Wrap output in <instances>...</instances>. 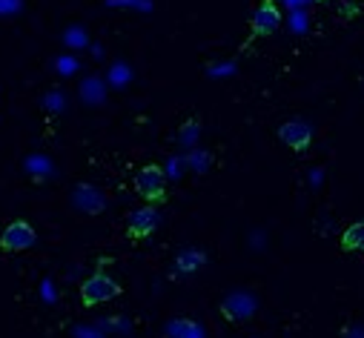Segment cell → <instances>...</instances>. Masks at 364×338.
I'll list each match as a JSON object with an SVG mask.
<instances>
[{"label":"cell","mask_w":364,"mask_h":338,"mask_svg":"<svg viewBox=\"0 0 364 338\" xmlns=\"http://www.w3.org/2000/svg\"><path fill=\"white\" fill-rule=\"evenodd\" d=\"M196 135H198V124L196 121H187L184 126H181V141H184V143H193Z\"/></svg>","instance_id":"cell-11"},{"label":"cell","mask_w":364,"mask_h":338,"mask_svg":"<svg viewBox=\"0 0 364 338\" xmlns=\"http://www.w3.org/2000/svg\"><path fill=\"white\" fill-rule=\"evenodd\" d=\"M155 229H158V212H155L152 204H149V207H141V209H135V212H129V218H127V235H129L132 241L149 238Z\"/></svg>","instance_id":"cell-6"},{"label":"cell","mask_w":364,"mask_h":338,"mask_svg":"<svg viewBox=\"0 0 364 338\" xmlns=\"http://www.w3.org/2000/svg\"><path fill=\"white\" fill-rule=\"evenodd\" d=\"M118 295H121V284L107 273H95L80 284V304L83 307H98V304L115 301Z\"/></svg>","instance_id":"cell-1"},{"label":"cell","mask_w":364,"mask_h":338,"mask_svg":"<svg viewBox=\"0 0 364 338\" xmlns=\"http://www.w3.org/2000/svg\"><path fill=\"white\" fill-rule=\"evenodd\" d=\"M279 138L293 152H304L313 143V126L304 124V121H287V124L279 126Z\"/></svg>","instance_id":"cell-7"},{"label":"cell","mask_w":364,"mask_h":338,"mask_svg":"<svg viewBox=\"0 0 364 338\" xmlns=\"http://www.w3.org/2000/svg\"><path fill=\"white\" fill-rule=\"evenodd\" d=\"M72 201H75L77 209H83L89 215H98V212L107 209V198L98 190H92V187H77L75 195H72Z\"/></svg>","instance_id":"cell-8"},{"label":"cell","mask_w":364,"mask_h":338,"mask_svg":"<svg viewBox=\"0 0 364 338\" xmlns=\"http://www.w3.org/2000/svg\"><path fill=\"white\" fill-rule=\"evenodd\" d=\"M341 249L347 252H364V221H355L341 235Z\"/></svg>","instance_id":"cell-9"},{"label":"cell","mask_w":364,"mask_h":338,"mask_svg":"<svg viewBox=\"0 0 364 338\" xmlns=\"http://www.w3.org/2000/svg\"><path fill=\"white\" fill-rule=\"evenodd\" d=\"M135 192L146 204H164L166 201V175H164V169L155 166V163L141 166L138 175H135Z\"/></svg>","instance_id":"cell-2"},{"label":"cell","mask_w":364,"mask_h":338,"mask_svg":"<svg viewBox=\"0 0 364 338\" xmlns=\"http://www.w3.org/2000/svg\"><path fill=\"white\" fill-rule=\"evenodd\" d=\"M258 310V301L252 293H244V290H235L230 293L224 301H221V315L230 321V324H244L255 315Z\"/></svg>","instance_id":"cell-4"},{"label":"cell","mask_w":364,"mask_h":338,"mask_svg":"<svg viewBox=\"0 0 364 338\" xmlns=\"http://www.w3.org/2000/svg\"><path fill=\"white\" fill-rule=\"evenodd\" d=\"M279 26H282V12H279V6L272 4V0H261V4L252 9V15H250V29H252V35H255V38H267V35H272V32H279Z\"/></svg>","instance_id":"cell-5"},{"label":"cell","mask_w":364,"mask_h":338,"mask_svg":"<svg viewBox=\"0 0 364 338\" xmlns=\"http://www.w3.org/2000/svg\"><path fill=\"white\" fill-rule=\"evenodd\" d=\"M166 335H169V338H204L201 327H198V324H193V321H187V318L172 321V324L166 327Z\"/></svg>","instance_id":"cell-10"},{"label":"cell","mask_w":364,"mask_h":338,"mask_svg":"<svg viewBox=\"0 0 364 338\" xmlns=\"http://www.w3.org/2000/svg\"><path fill=\"white\" fill-rule=\"evenodd\" d=\"M35 241H38V232L23 218L9 221L4 227V232H0V249H4V252H23V249L35 246Z\"/></svg>","instance_id":"cell-3"}]
</instances>
